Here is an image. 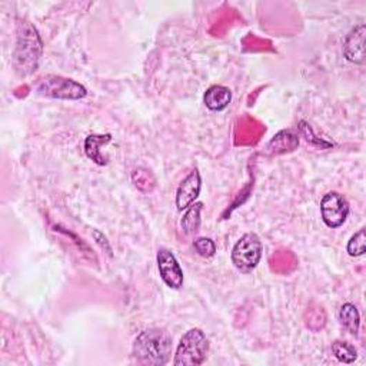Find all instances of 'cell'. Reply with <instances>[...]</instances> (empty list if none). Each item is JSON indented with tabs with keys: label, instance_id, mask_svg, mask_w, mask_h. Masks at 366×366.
I'll use <instances>...</instances> for the list:
<instances>
[{
	"label": "cell",
	"instance_id": "cell-1",
	"mask_svg": "<svg viewBox=\"0 0 366 366\" xmlns=\"http://www.w3.org/2000/svg\"><path fill=\"white\" fill-rule=\"evenodd\" d=\"M172 336L165 329L152 328L142 331L133 342V358L140 365L164 366L172 354Z\"/></svg>",
	"mask_w": 366,
	"mask_h": 366
},
{
	"label": "cell",
	"instance_id": "cell-2",
	"mask_svg": "<svg viewBox=\"0 0 366 366\" xmlns=\"http://www.w3.org/2000/svg\"><path fill=\"white\" fill-rule=\"evenodd\" d=\"M44 44L39 32L29 22H22L17 28V39L13 52L15 69L19 76H30L39 66Z\"/></svg>",
	"mask_w": 366,
	"mask_h": 366
},
{
	"label": "cell",
	"instance_id": "cell-3",
	"mask_svg": "<svg viewBox=\"0 0 366 366\" xmlns=\"http://www.w3.org/2000/svg\"><path fill=\"white\" fill-rule=\"evenodd\" d=\"M209 352V340L202 329L193 328L182 336L176 352L175 366H198L206 360Z\"/></svg>",
	"mask_w": 366,
	"mask_h": 366
},
{
	"label": "cell",
	"instance_id": "cell-4",
	"mask_svg": "<svg viewBox=\"0 0 366 366\" xmlns=\"http://www.w3.org/2000/svg\"><path fill=\"white\" fill-rule=\"evenodd\" d=\"M35 90L46 97L60 99V100H79L88 95V90L84 85L69 77L46 75L39 77L35 82Z\"/></svg>",
	"mask_w": 366,
	"mask_h": 366
},
{
	"label": "cell",
	"instance_id": "cell-5",
	"mask_svg": "<svg viewBox=\"0 0 366 366\" xmlns=\"http://www.w3.org/2000/svg\"><path fill=\"white\" fill-rule=\"evenodd\" d=\"M262 258V242L256 233H245L232 249V263L243 273H249L259 265Z\"/></svg>",
	"mask_w": 366,
	"mask_h": 366
},
{
	"label": "cell",
	"instance_id": "cell-6",
	"mask_svg": "<svg viewBox=\"0 0 366 366\" xmlns=\"http://www.w3.org/2000/svg\"><path fill=\"white\" fill-rule=\"evenodd\" d=\"M349 211L351 209L347 198L338 192H329L320 200L322 220L331 229L342 227L349 216Z\"/></svg>",
	"mask_w": 366,
	"mask_h": 366
},
{
	"label": "cell",
	"instance_id": "cell-7",
	"mask_svg": "<svg viewBox=\"0 0 366 366\" xmlns=\"http://www.w3.org/2000/svg\"><path fill=\"white\" fill-rule=\"evenodd\" d=\"M157 269L160 278L172 289H180L183 287V271L179 265L175 255L169 251L162 248L157 251Z\"/></svg>",
	"mask_w": 366,
	"mask_h": 366
},
{
	"label": "cell",
	"instance_id": "cell-8",
	"mask_svg": "<svg viewBox=\"0 0 366 366\" xmlns=\"http://www.w3.org/2000/svg\"><path fill=\"white\" fill-rule=\"evenodd\" d=\"M202 189V177L198 169H193L185 179L180 182L176 192V206L179 211L188 209L195 203Z\"/></svg>",
	"mask_w": 366,
	"mask_h": 366
},
{
	"label": "cell",
	"instance_id": "cell-9",
	"mask_svg": "<svg viewBox=\"0 0 366 366\" xmlns=\"http://www.w3.org/2000/svg\"><path fill=\"white\" fill-rule=\"evenodd\" d=\"M365 35L366 26L362 23L354 28L345 39L343 55L352 64L362 65L365 62Z\"/></svg>",
	"mask_w": 366,
	"mask_h": 366
},
{
	"label": "cell",
	"instance_id": "cell-10",
	"mask_svg": "<svg viewBox=\"0 0 366 366\" xmlns=\"http://www.w3.org/2000/svg\"><path fill=\"white\" fill-rule=\"evenodd\" d=\"M232 100V92L229 88L222 86V85H213L211 86L203 96V102L208 109L213 112H220L227 109Z\"/></svg>",
	"mask_w": 366,
	"mask_h": 366
},
{
	"label": "cell",
	"instance_id": "cell-11",
	"mask_svg": "<svg viewBox=\"0 0 366 366\" xmlns=\"http://www.w3.org/2000/svg\"><path fill=\"white\" fill-rule=\"evenodd\" d=\"M112 140V135H89L85 140V152L86 156L93 160L96 165L99 166H105L108 164V157H105L100 152V148L105 146L106 144Z\"/></svg>",
	"mask_w": 366,
	"mask_h": 366
},
{
	"label": "cell",
	"instance_id": "cell-12",
	"mask_svg": "<svg viewBox=\"0 0 366 366\" xmlns=\"http://www.w3.org/2000/svg\"><path fill=\"white\" fill-rule=\"evenodd\" d=\"M339 322L352 335H358L360 327V315L354 303H343L339 309Z\"/></svg>",
	"mask_w": 366,
	"mask_h": 366
},
{
	"label": "cell",
	"instance_id": "cell-13",
	"mask_svg": "<svg viewBox=\"0 0 366 366\" xmlns=\"http://www.w3.org/2000/svg\"><path fill=\"white\" fill-rule=\"evenodd\" d=\"M299 144L298 136L289 131L279 132L267 146V151L271 153H283L287 151H292Z\"/></svg>",
	"mask_w": 366,
	"mask_h": 366
},
{
	"label": "cell",
	"instance_id": "cell-14",
	"mask_svg": "<svg viewBox=\"0 0 366 366\" xmlns=\"http://www.w3.org/2000/svg\"><path fill=\"white\" fill-rule=\"evenodd\" d=\"M203 205L200 202L192 203V205L186 209L185 215L182 218V229L186 235H193L199 231L200 228V212H202Z\"/></svg>",
	"mask_w": 366,
	"mask_h": 366
},
{
	"label": "cell",
	"instance_id": "cell-15",
	"mask_svg": "<svg viewBox=\"0 0 366 366\" xmlns=\"http://www.w3.org/2000/svg\"><path fill=\"white\" fill-rule=\"evenodd\" d=\"M332 354L342 363H354L358 359V351L352 343L347 340H335L332 342Z\"/></svg>",
	"mask_w": 366,
	"mask_h": 366
},
{
	"label": "cell",
	"instance_id": "cell-16",
	"mask_svg": "<svg viewBox=\"0 0 366 366\" xmlns=\"http://www.w3.org/2000/svg\"><path fill=\"white\" fill-rule=\"evenodd\" d=\"M132 180L135 183V186L142 192H151V191H153V188L156 185V179L152 175V172L148 169H144V168H139V169L133 171Z\"/></svg>",
	"mask_w": 366,
	"mask_h": 366
},
{
	"label": "cell",
	"instance_id": "cell-17",
	"mask_svg": "<svg viewBox=\"0 0 366 366\" xmlns=\"http://www.w3.org/2000/svg\"><path fill=\"white\" fill-rule=\"evenodd\" d=\"M348 253L352 258H359L362 255H365L366 252V236H365V228H360L348 242V247H347Z\"/></svg>",
	"mask_w": 366,
	"mask_h": 366
},
{
	"label": "cell",
	"instance_id": "cell-18",
	"mask_svg": "<svg viewBox=\"0 0 366 366\" xmlns=\"http://www.w3.org/2000/svg\"><path fill=\"white\" fill-rule=\"evenodd\" d=\"M193 248L202 258H212L216 253V245L211 238H198L193 240Z\"/></svg>",
	"mask_w": 366,
	"mask_h": 366
},
{
	"label": "cell",
	"instance_id": "cell-19",
	"mask_svg": "<svg viewBox=\"0 0 366 366\" xmlns=\"http://www.w3.org/2000/svg\"><path fill=\"white\" fill-rule=\"evenodd\" d=\"M299 125H300V132H302L303 135H311V137H307V140L311 142L312 145H316V146H319V148H331V146H332V144H329V142H325V140H322V139H319V137H315V136L312 135V129L309 128V125L307 124V122H300Z\"/></svg>",
	"mask_w": 366,
	"mask_h": 366
}]
</instances>
